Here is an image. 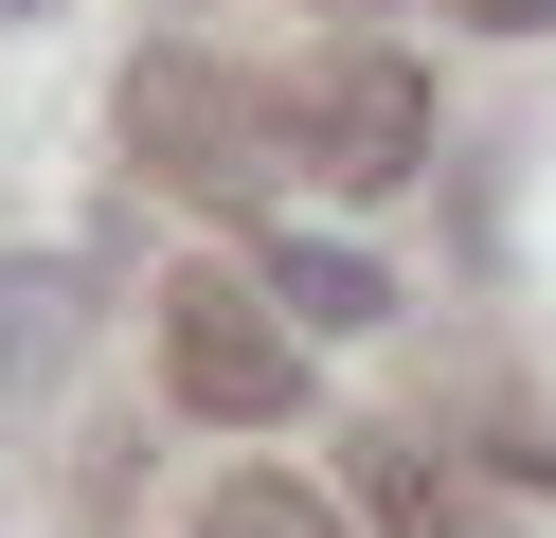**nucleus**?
<instances>
[{"mask_svg": "<svg viewBox=\"0 0 556 538\" xmlns=\"http://www.w3.org/2000/svg\"><path fill=\"white\" fill-rule=\"evenodd\" d=\"M269 108H288V162H324L341 198H413V179H431V72H413V54H377V36L305 54Z\"/></svg>", "mask_w": 556, "mask_h": 538, "instance_id": "nucleus-1", "label": "nucleus"}, {"mask_svg": "<svg viewBox=\"0 0 556 538\" xmlns=\"http://www.w3.org/2000/svg\"><path fill=\"white\" fill-rule=\"evenodd\" d=\"M126 143H144V162L180 179V198H233V179H252L269 143H288V108H252V90H233V72H198V54H162L144 90H126Z\"/></svg>", "mask_w": 556, "mask_h": 538, "instance_id": "nucleus-3", "label": "nucleus"}, {"mask_svg": "<svg viewBox=\"0 0 556 538\" xmlns=\"http://www.w3.org/2000/svg\"><path fill=\"white\" fill-rule=\"evenodd\" d=\"M324 18H377V0H324Z\"/></svg>", "mask_w": 556, "mask_h": 538, "instance_id": "nucleus-8", "label": "nucleus"}, {"mask_svg": "<svg viewBox=\"0 0 556 538\" xmlns=\"http://www.w3.org/2000/svg\"><path fill=\"white\" fill-rule=\"evenodd\" d=\"M162 395L216 413V430H288L305 413V323L269 287H233V270H180L162 287Z\"/></svg>", "mask_w": 556, "mask_h": 538, "instance_id": "nucleus-2", "label": "nucleus"}, {"mask_svg": "<svg viewBox=\"0 0 556 538\" xmlns=\"http://www.w3.org/2000/svg\"><path fill=\"white\" fill-rule=\"evenodd\" d=\"M198 538H359L324 485H288V466H233L216 502H198Z\"/></svg>", "mask_w": 556, "mask_h": 538, "instance_id": "nucleus-6", "label": "nucleus"}, {"mask_svg": "<svg viewBox=\"0 0 556 538\" xmlns=\"http://www.w3.org/2000/svg\"><path fill=\"white\" fill-rule=\"evenodd\" d=\"M0 18H37V0H0Z\"/></svg>", "mask_w": 556, "mask_h": 538, "instance_id": "nucleus-9", "label": "nucleus"}, {"mask_svg": "<svg viewBox=\"0 0 556 538\" xmlns=\"http://www.w3.org/2000/svg\"><path fill=\"white\" fill-rule=\"evenodd\" d=\"M448 18H484V36H556V0H448Z\"/></svg>", "mask_w": 556, "mask_h": 538, "instance_id": "nucleus-7", "label": "nucleus"}, {"mask_svg": "<svg viewBox=\"0 0 556 538\" xmlns=\"http://www.w3.org/2000/svg\"><path fill=\"white\" fill-rule=\"evenodd\" d=\"M359 521L377 538H503V502H484L431 430H395V449H359Z\"/></svg>", "mask_w": 556, "mask_h": 538, "instance_id": "nucleus-4", "label": "nucleus"}, {"mask_svg": "<svg viewBox=\"0 0 556 538\" xmlns=\"http://www.w3.org/2000/svg\"><path fill=\"white\" fill-rule=\"evenodd\" d=\"M269 305H288L305 341H377V323H395V270L341 251V234H269Z\"/></svg>", "mask_w": 556, "mask_h": 538, "instance_id": "nucleus-5", "label": "nucleus"}]
</instances>
